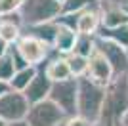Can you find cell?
<instances>
[{
    "label": "cell",
    "mask_w": 128,
    "mask_h": 126,
    "mask_svg": "<svg viewBox=\"0 0 128 126\" xmlns=\"http://www.w3.org/2000/svg\"><path fill=\"white\" fill-rule=\"evenodd\" d=\"M128 111V73L117 74L107 84L105 101L100 115V126H120L122 116Z\"/></svg>",
    "instance_id": "obj_1"
},
{
    "label": "cell",
    "mask_w": 128,
    "mask_h": 126,
    "mask_svg": "<svg viewBox=\"0 0 128 126\" xmlns=\"http://www.w3.org/2000/svg\"><path fill=\"white\" fill-rule=\"evenodd\" d=\"M105 92H107V86L92 80L90 76H80L76 115H82L88 120H92L94 124H98L100 115H102L103 101H105Z\"/></svg>",
    "instance_id": "obj_2"
},
{
    "label": "cell",
    "mask_w": 128,
    "mask_h": 126,
    "mask_svg": "<svg viewBox=\"0 0 128 126\" xmlns=\"http://www.w3.org/2000/svg\"><path fill=\"white\" fill-rule=\"evenodd\" d=\"M21 23L23 27H34L40 23L56 21L61 16V2L58 0H23L21 10Z\"/></svg>",
    "instance_id": "obj_3"
},
{
    "label": "cell",
    "mask_w": 128,
    "mask_h": 126,
    "mask_svg": "<svg viewBox=\"0 0 128 126\" xmlns=\"http://www.w3.org/2000/svg\"><path fill=\"white\" fill-rule=\"evenodd\" d=\"M16 48H17V52L23 56V59L29 65H34V67H42L54 54H58L54 50V46L46 44L44 40L36 38L31 32H23V36L17 40Z\"/></svg>",
    "instance_id": "obj_4"
},
{
    "label": "cell",
    "mask_w": 128,
    "mask_h": 126,
    "mask_svg": "<svg viewBox=\"0 0 128 126\" xmlns=\"http://www.w3.org/2000/svg\"><path fill=\"white\" fill-rule=\"evenodd\" d=\"M65 120H67V115L50 98L38 103H32L27 115L29 126H59Z\"/></svg>",
    "instance_id": "obj_5"
},
{
    "label": "cell",
    "mask_w": 128,
    "mask_h": 126,
    "mask_svg": "<svg viewBox=\"0 0 128 126\" xmlns=\"http://www.w3.org/2000/svg\"><path fill=\"white\" fill-rule=\"evenodd\" d=\"M50 100L56 105H59L67 116L76 115V107H78V78L73 76L69 80L54 82L52 92H50Z\"/></svg>",
    "instance_id": "obj_6"
},
{
    "label": "cell",
    "mask_w": 128,
    "mask_h": 126,
    "mask_svg": "<svg viewBox=\"0 0 128 126\" xmlns=\"http://www.w3.org/2000/svg\"><path fill=\"white\" fill-rule=\"evenodd\" d=\"M29 109H31V103L23 92L10 90L0 98V118L4 122L27 120Z\"/></svg>",
    "instance_id": "obj_7"
},
{
    "label": "cell",
    "mask_w": 128,
    "mask_h": 126,
    "mask_svg": "<svg viewBox=\"0 0 128 126\" xmlns=\"http://www.w3.org/2000/svg\"><path fill=\"white\" fill-rule=\"evenodd\" d=\"M96 50H100L107 58V61L111 63L115 76L128 73V50L124 46H120L113 40H107V38L96 36Z\"/></svg>",
    "instance_id": "obj_8"
},
{
    "label": "cell",
    "mask_w": 128,
    "mask_h": 126,
    "mask_svg": "<svg viewBox=\"0 0 128 126\" xmlns=\"http://www.w3.org/2000/svg\"><path fill=\"white\" fill-rule=\"evenodd\" d=\"M88 59H90V63H88V74L86 76H90L92 80H96L103 86H107L115 78V71H113L111 63L107 61V58L100 50H96Z\"/></svg>",
    "instance_id": "obj_9"
},
{
    "label": "cell",
    "mask_w": 128,
    "mask_h": 126,
    "mask_svg": "<svg viewBox=\"0 0 128 126\" xmlns=\"http://www.w3.org/2000/svg\"><path fill=\"white\" fill-rule=\"evenodd\" d=\"M52 86L54 82L48 78V74L44 73V69L40 67L38 69L36 76L32 78V82L27 86V90L23 92V94L27 96V100H29V103H38V101H44L50 98V92H52Z\"/></svg>",
    "instance_id": "obj_10"
},
{
    "label": "cell",
    "mask_w": 128,
    "mask_h": 126,
    "mask_svg": "<svg viewBox=\"0 0 128 126\" xmlns=\"http://www.w3.org/2000/svg\"><path fill=\"white\" fill-rule=\"evenodd\" d=\"M100 27H102V14H100V8H98L96 0H94V4L88 6L86 10H82L76 17V32L96 36Z\"/></svg>",
    "instance_id": "obj_11"
},
{
    "label": "cell",
    "mask_w": 128,
    "mask_h": 126,
    "mask_svg": "<svg viewBox=\"0 0 128 126\" xmlns=\"http://www.w3.org/2000/svg\"><path fill=\"white\" fill-rule=\"evenodd\" d=\"M42 69H44V73L48 74V78L52 80V82H61V80L73 78L67 56H61V54H54L52 58L42 65Z\"/></svg>",
    "instance_id": "obj_12"
},
{
    "label": "cell",
    "mask_w": 128,
    "mask_h": 126,
    "mask_svg": "<svg viewBox=\"0 0 128 126\" xmlns=\"http://www.w3.org/2000/svg\"><path fill=\"white\" fill-rule=\"evenodd\" d=\"M25 32V27L21 23V16L19 14H14V16L2 17L0 19V38L8 44H17V40L23 36Z\"/></svg>",
    "instance_id": "obj_13"
},
{
    "label": "cell",
    "mask_w": 128,
    "mask_h": 126,
    "mask_svg": "<svg viewBox=\"0 0 128 126\" xmlns=\"http://www.w3.org/2000/svg\"><path fill=\"white\" fill-rule=\"evenodd\" d=\"M76 38H78V32H76L75 29L59 25L56 40H54V50L58 54H61V56H69V54H73V50H75Z\"/></svg>",
    "instance_id": "obj_14"
},
{
    "label": "cell",
    "mask_w": 128,
    "mask_h": 126,
    "mask_svg": "<svg viewBox=\"0 0 128 126\" xmlns=\"http://www.w3.org/2000/svg\"><path fill=\"white\" fill-rule=\"evenodd\" d=\"M58 29H59L58 21H48V23H40V25H34V27H27L25 32H31V34H34L36 38L44 40L46 44L54 46V40H56Z\"/></svg>",
    "instance_id": "obj_15"
},
{
    "label": "cell",
    "mask_w": 128,
    "mask_h": 126,
    "mask_svg": "<svg viewBox=\"0 0 128 126\" xmlns=\"http://www.w3.org/2000/svg\"><path fill=\"white\" fill-rule=\"evenodd\" d=\"M38 69L40 67H34V65H29V67H23V69H17L14 78L10 80V86L12 90H17V92H25L27 86L32 82V78L36 76Z\"/></svg>",
    "instance_id": "obj_16"
},
{
    "label": "cell",
    "mask_w": 128,
    "mask_h": 126,
    "mask_svg": "<svg viewBox=\"0 0 128 126\" xmlns=\"http://www.w3.org/2000/svg\"><path fill=\"white\" fill-rule=\"evenodd\" d=\"M96 36H102V38H107V40H113L124 46L128 50V23L126 25H120V27H100Z\"/></svg>",
    "instance_id": "obj_17"
},
{
    "label": "cell",
    "mask_w": 128,
    "mask_h": 126,
    "mask_svg": "<svg viewBox=\"0 0 128 126\" xmlns=\"http://www.w3.org/2000/svg\"><path fill=\"white\" fill-rule=\"evenodd\" d=\"M67 61H69L71 73H73L75 78H80V76H86V74H88V63H90L88 58L78 56V54H69V56H67Z\"/></svg>",
    "instance_id": "obj_18"
},
{
    "label": "cell",
    "mask_w": 128,
    "mask_h": 126,
    "mask_svg": "<svg viewBox=\"0 0 128 126\" xmlns=\"http://www.w3.org/2000/svg\"><path fill=\"white\" fill-rule=\"evenodd\" d=\"M94 52H96V36H92V34H78L73 54H78V56L90 58Z\"/></svg>",
    "instance_id": "obj_19"
},
{
    "label": "cell",
    "mask_w": 128,
    "mask_h": 126,
    "mask_svg": "<svg viewBox=\"0 0 128 126\" xmlns=\"http://www.w3.org/2000/svg\"><path fill=\"white\" fill-rule=\"evenodd\" d=\"M16 71H17V69H16V63H14V58H12V54L8 52L4 58H0V80L10 82V80L14 78Z\"/></svg>",
    "instance_id": "obj_20"
},
{
    "label": "cell",
    "mask_w": 128,
    "mask_h": 126,
    "mask_svg": "<svg viewBox=\"0 0 128 126\" xmlns=\"http://www.w3.org/2000/svg\"><path fill=\"white\" fill-rule=\"evenodd\" d=\"M92 4L94 0H65L61 4V14H80Z\"/></svg>",
    "instance_id": "obj_21"
},
{
    "label": "cell",
    "mask_w": 128,
    "mask_h": 126,
    "mask_svg": "<svg viewBox=\"0 0 128 126\" xmlns=\"http://www.w3.org/2000/svg\"><path fill=\"white\" fill-rule=\"evenodd\" d=\"M23 0H0V19L14 14H19Z\"/></svg>",
    "instance_id": "obj_22"
},
{
    "label": "cell",
    "mask_w": 128,
    "mask_h": 126,
    "mask_svg": "<svg viewBox=\"0 0 128 126\" xmlns=\"http://www.w3.org/2000/svg\"><path fill=\"white\" fill-rule=\"evenodd\" d=\"M65 126H96V124L92 120H88L86 116H82V115H73V116H67Z\"/></svg>",
    "instance_id": "obj_23"
},
{
    "label": "cell",
    "mask_w": 128,
    "mask_h": 126,
    "mask_svg": "<svg viewBox=\"0 0 128 126\" xmlns=\"http://www.w3.org/2000/svg\"><path fill=\"white\" fill-rule=\"evenodd\" d=\"M8 52H10V44H8V42H4L2 38H0V58H4Z\"/></svg>",
    "instance_id": "obj_24"
},
{
    "label": "cell",
    "mask_w": 128,
    "mask_h": 126,
    "mask_svg": "<svg viewBox=\"0 0 128 126\" xmlns=\"http://www.w3.org/2000/svg\"><path fill=\"white\" fill-rule=\"evenodd\" d=\"M10 90H12L10 82H6V80H0V98H2L6 92H10Z\"/></svg>",
    "instance_id": "obj_25"
},
{
    "label": "cell",
    "mask_w": 128,
    "mask_h": 126,
    "mask_svg": "<svg viewBox=\"0 0 128 126\" xmlns=\"http://www.w3.org/2000/svg\"><path fill=\"white\" fill-rule=\"evenodd\" d=\"M6 126H29L27 120H16V122H6Z\"/></svg>",
    "instance_id": "obj_26"
},
{
    "label": "cell",
    "mask_w": 128,
    "mask_h": 126,
    "mask_svg": "<svg viewBox=\"0 0 128 126\" xmlns=\"http://www.w3.org/2000/svg\"><path fill=\"white\" fill-rule=\"evenodd\" d=\"M120 126H128V111H126V115L122 116V122H120Z\"/></svg>",
    "instance_id": "obj_27"
},
{
    "label": "cell",
    "mask_w": 128,
    "mask_h": 126,
    "mask_svg": "<svg viewBox=\"0 0 128 126\" xmlns=\"http://www.w3.org/2000/svg\"><path fill=\"white\" fill-rule=\"evenodd\" d=\"M120 6H122V10L128 14V0H122V4H120Z\"/></svg>",
    "instance_id": "obj_28"
},
{
    "label": "cell",
    "mask_w": 128,
    "mask_h": 126,
    "mask_svg": "<svg viewBox=\"0 0 128 126\" xmlns=\"http://www.w3.org/2000/svg\"><path fill=\"white\" fill-rule=\"evenodd\" d=\"M0 126H6V122H4V120H2V118H0Z\"/></svg>",
    "instance_id": "obj_29"
},
{
    "label": "cell",
    "mask_w": 128,
    "mask_h": 126,
    "mask_svg": "<svg viewBox=\"0 0 128 126\" xmlns=\"http://www.w3.org/2000/svg\"><path fill=\"white\" fill-rule=\"evenodd\" d=\"M58 2H61V4H63V2H65V0H58Z\"/></svg>",
    "instance_id": "obj_30"
},
{
    "label": "cell",
    "mask_w": 128,
    "mask_h": 126,
    "mask_svg": "<svg viewBox=\"0 0 128 126\" xmlns=\"http://www.w3.org/2000/svg\"><path fill=\"white\" fill-rule=\"evenodd\" d=\"M59 126H65V122H63V124H59Z\"/></svg>",
    "instance_id": "obj_31"
},
{
    "label": "cell",
    "mask_w": 128,
    "mask_h": 126,
    "mask_svg": "<svg viewBox=\"0 0 128 126\" xmlns=\"http://www.w3.org/2000/svg\"><path fill=\"white\" fill-rule=\"evenodd\" d=\"M96 126H100V124H96Z\"/></svg>",
    "instance_id": "obj_32"
}]
</instances>
